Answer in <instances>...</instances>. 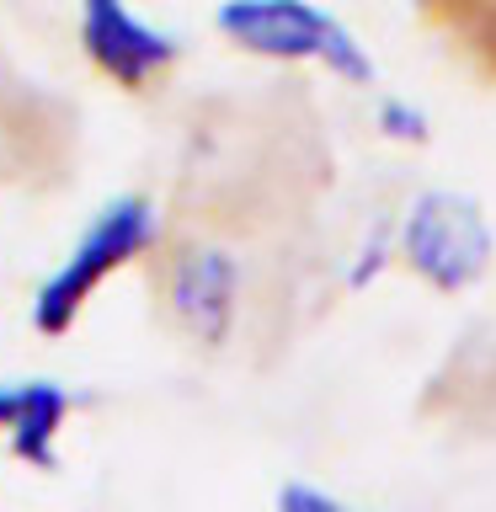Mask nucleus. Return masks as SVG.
<instances>
[{
    "instance_id": "obj_1",
    "label": "nucleus",
    "mask_w": 496,
    "mask_h": 512,
    "mask_svg": "<svg viewBox=\"0 0 496 512\" xmlns=\"http://www.w3.org/2000/svg\"><path fill=\"white\" fill-rule=\"evenodd\" d=\"M155 246V208L144 198H118L112 208L96 214V224L80 235V246L54 267V278L38 288L32 299V326L43 336H64L80 320V310L91 304V294L102 288L118 267H128L134 256Z\"/></svg>"
},
{
    "instance_id": "obj_2",
    "label": "nucleus",
    "mask_w": 496,
    "mask_h": 512,
    "mask_svg": "<svg viewBox=\"0 0 496 512\" xmlns=\"http://www.w3.org/2000/svg\"><path fill=\"white\" fill-rule=\"evenodd\" d=\"M219 32L246 54L326 64L331 75L358 80V86L374 80V64L352 43V32L310 0H230L219 11Z\"/></svg>"
},
{
    "instance_id": "obj_3",
    "label": "nucleus",
    "mask_w": 496,
    "mask_h": 512,
    "mask_svg": "<svg viewBox=\"0 0 496 512\" xmlns=\"http://www.w3.org/2000/svg\"><path fill=\"white\" fill-rule=\"evenodd\" d=\"M80 48L118 91H150L171 75L176 43L166 32L144 27L123 0H80Z\"/></svg>"
},
{
    "instance_id": "obj_4",
    "label": "nucleus",
    "mask_w": 496,
    "mask_h": 512,
    "mask_svg": "<svg viewBox=\"0 0 496 512\" xmlns=\"http://www.w3.org/2000/svg\"><path fill=\"white\" fill-rule=\"evenodd\" d=\"M406 251L432 283L454 288L464 278H475L480 262H486V224L475 219V208H464L454 198H427L411 214Z\"/></svg>"
},
{
    "instance_id": "obj_5",
    "label": "nucleus",
    "mask_w": 496,
    "mask_h": 512,
    "mask_svg": "<svg viewBox=\"0 0 496 512\" xmlns=\"http://www.w3.org/2000/svg\"><path fill=\"white\" fill-rule=\"evenodd\" d=\"M64 400L54 384H16L0 390V432H11V448L27 464H54V438L64 422Z\"/></svg>"
},
{
    "instance_id": "obj_6",
    "label": "nucleus",
    "mask_w": 496,
    "mask_h": 512,
    "mask_svg": "<svg viewBox=\"0 0 496 512\" xmlns=\"http://www.w3.org/2000/svg\"><path fill=\"white\" fill-rule=\"evenodd\" d=\"M171 304L192 331L219 336L224 320H230V267H224L219 256H208V251L187 256V262L176 267V278H171Z\"/></svg>"
},
{
    "instance_id": "obj_7",
    "label": "nucleus",
    "mask_w": 496,
    "mask_h": 512,
    "mask_svg": "<svg viewBox=\"0 0 496 512\" xmlns=\"http://www.w3.org/2000/svg\"><path fill=\"white\" fill-rule=\"evenodd\" d=\"M448 6H459V22H464V27H470V22H486V16H491V6H496V0H448Z\"/></svg>"
}]
</instances>
